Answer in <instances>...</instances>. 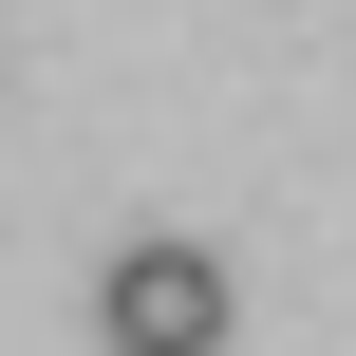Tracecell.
Segmentation results:
<instances>
[{
  "instance_id": "cell-1",
  "label": "cell",
  "mask_w": 356,
  "mask_h": 356,
  "mask_svg": "<svg viewBox=\"0 0 356 356\" xmlns=\"http://www.w3.org/2000/svg\"><path fill=\"white\" fill-rule=\"evenodd\" d=\"M94 338L113 356H225V263H207V244H131V263L94 282Z\"/></svg>"
}]
</instances>
